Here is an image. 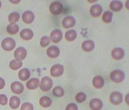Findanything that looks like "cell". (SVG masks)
<instances>
[{
    "label": "cell",
    "mask_w": 129,
    "mask_h": 110,
    "mask_svg": "<svg viewBox=\"0 0 129 110\" xmlns=\"http://www.w3.org/2000/svg\"><path fill=\"white\" fill-rule=\"evenodd\" d=\"M63 5L59 1H54L50 5V12L54 16H57L63 13Z\"/></svg>",
    "instance_id": "4"
},
{
    "label": "cell",
    "mask_w": 129,
    "mask_h": 110,
    "mask_svg": "<svg viewBox=\"0 0 129 110\" xmlns=\"http://www.w3.org/2000/svg\"><path fill=\"white\" fill-rule=\"evenodd\" d=\"M66 110H78V107H77V105H76V104L70 103L67 105Z\"/></svg>",
    "instance_id": "34"
},
{
    "label": "cell",
    "mask_w": 129,
    "mask_h": 110,
    "mask_svg": "<svg viewBox=\"0 0 129 110\" xmlns=\"http://www.w3.org/2000/svg\"><path fill=\"white\" fill-rule=\"evenodd\" d=\"M39 104L42 107L47 108L52 105V100H51V98L49 96H42L39 100Z\"/></svg>",
    "instance_id": "21"
},
{
    "label": "cell",
    "mask_w": 129,
    "mask_h": 110,
    "mask_svg": "<svg viewBox=\"0 0 129 110\" xmlns=\"http://www.w3.org/2000/svg\"><path fill=\"white\" fill-rule=\"evenodd\" d=\"M111 55H112V58L115 60H121L124 57V50L123 48L120 47L114 48L112 53H111Z\"/></svg>",
    "instance_id": "11"
},
{
    "label": "cell",
    "mask_w": 129,
    "mask_h": 110,
    "mask_svg": "<svg viewBox=\"0 0 129 110\" xmlns=\"http://www.w3.org/2000/svg\"><path fill=\"white\" fill-rule=\"evenodd\" d=\"M102 12H103V7L99 4H94L90 8V14L93 17H98L101 16Z\"/></svg>",
    "instance_id": "9"
},
{
    "label": "cell",
    "mask_w": 129,
    "mask_h": 110,
    "mask_svg": "<svg viewBox=\"0 0 129 110\" xmlns=\"http://www.w3.org/2000/svg\"><path fill=\"white\" fill-rule=\"evenodd\" d=\"M1 46L4 50L6 51H11L16 47V41L11 37H7L2 41Z\"/></svg>",
    "instance_id": "3"
},
{
    "label": "cell",
    "mask_w": 129,
    "mask_h": 110,
    "mask_svg": "<svg viewBox=\"0 0 129 110\" xmlns=\"http://www.w3.org/2000/svg\"><path fill=\"white\" fill-rule=\"evenodd\" d=\"M50 38H49L48 37H43L41 39H40V46H42V47H46V46H47L50 44Z\"/></svg>",
    "instance_id": "31"
},
{
    "label": "cell",
    "mask_w": 129,
    "mask_h": 110,
    "mask_svg": "<svg viewBox=\"0 0 129 110\" xmlns=\"http://www.w3.org/2000/svg\"><path fill=\"white\" fill-rule=\"evenodd\" d=\"M112 18H113V13L110 11H106L104 13V15H103V16H102V20L106 24L111 23Z\"/></svg>",
    "instance_id": "27"
},
{
    "label": "cell",
    "mask_w": 129,
    "mask_h": 110,
    "mask_svg": "<svg viewBox=\"0 0 129 110\" xmlns=\"http://www.w3.org/2000/svg\"><path fill=\"white\" fill-rule=\"evenodd\" d=\"M46 55L50 58H56L60 55V49L55 46H49L48 49L46 50Z\"/></svg>",
    "instance_id": "14"
},
{
    "label": "cell",
    "mask_w": 129,
    "mask_h": 110,
    "mask_svg": "<svg viewBox=\"0 0 129 110\" xmlns=\"http://www.w3.org/2000/svg\"><path fill=\"white\" fill-rule=\"evenodd\" d=\"M86 99V95L84 92H79L76 95V100L77 103H83Z\"/></svg>",
    "instance_id": "30"
},
{
    "label": "cell",
    "mask_w": 129,
    "mask_h": 110,
    "mask_svg": "<svg viewBox=\"0 0 129 110\" xmlns=\"http://www.w3.org/2000/svg\"><path fill=\"white\" fill-rule=\"evenodd\" d=\"M21 110H34V106L31 103L25 102L21 105Z\"/></svg>",
    "instance_id": "32"
},
{
    "label": "cell",
    "mask_w": 129,
    "mask_h": 110,
    "mask_svg": "<svg viewBox=\"0 0 129 110\" xmlns=\"http://www.w3.org/2000/svg\"><path fill=\"white\" fill-rule=\"evenodd\" d=\"M19 2L20 1H11V3H13V4H18Z\"/></svg>",
    "instance_id": "36"
},
{
    "label": "cell",
    "mask_w": 129,
    "mask_h": 110,
    "mask_svg": "<svg viewBox=\"0 0 129 110\" xmlns=\"http://www.w3.org/2000/svg\"><path fill=\"white\" fill-rule=\"evenodd\" d=\"M76 25V19L73 16H66L64 19H63L62 25L64 28H71L73 26H75Z\"/></svg>",
    "instance_id": "12"
},
{
    "label": "cell",
    "mask_w": 129,
    "mask_h": 110,
    "mask_svg": "<svg viewBox=\"0 0 129 110\" xmlns=\"http://www.w3.org/2000/svg\"><path fill=\"white\" fill-rule=\"evenodd\" d=\"M26 55H27V52H26V49L25 47L16 48L14 53L16 60H18V61H22V60L25 59L26 58Z\"/></svg>",
    "instance_id": "8"
},
{
    "label": "cell",
    "mask_w": 129,
    "mask_h": 110,
    "mask_svg": "<svg viewBox=\"0 0 129 110\" xmlns=\"http://www.w3.org/2000/svg\"><path fill=\"white\" fill-rule=\"evenodd\" d=\"M20 18V15L17 12H13L8 16V21L10 24H16Z\"/></svg>",
    "instance_id": "26"
},
{
    "label": "cell",
    "mask_w": 129,
    "mask_h": 110,
    "mask_svg": "<svg viewBox=\"0 0 129 110\" xmlns=\"http://www.w3.org/2000/svg\"><path fill=\"white\" fill-rule=\"evenodd\" d=\"M63 73H64V67L60 64L55 65L50 69V75L53 77H58V76H62Z\"/></svg>",
    "instance_id": "5"
},
{
    "label": "cell",
    "mask_w": 129,
    "mask_h": 110,
    "mask_svg": "<svg viewBox=\"0 0 129 110\" xmlns=\"http://www.w3.org/2000/svg\"><path fill=\"white\" fill-rule=\"evenodd\" d=\"M7 31L10 35H16L19 31V26L16 24H10V25H7Z\"/></svg>",
    "instance_id": "25"
},
{
    "label": "cell",
    "mask_w": 129,
    "mask_h": 110,
    "mask_svg": "<svg viewBox=\"0 0 129 110\" xmlns=\"http://www.w3.org/2000/svg\"><path fill=\"white\" fill-rule=\"evenodd\" d=\"M53 87V80L49 76H44L42 78L41 82L39 83V87L42 91L47 92Z\"/></svg>",
    "instance_id": "1"
},
{
    "label": "cell",
    "mask_w": 129,
    "mask_h": 110,
    "mask_svg": "<svg viewBox=\"0 0 129 110\" xmlns=\"http://www.w3.org/2000/svg\"><path fill=\"white\" fill-rule=\"evenodd\" d=\"M52 94L55 96H56V97H62L64 95V90L63 89V87H54L53 93H52Z\"/></svg>",
    "instance_id": "28"
},
{
    "label": "cell",
    "mask_w": 129,
    "mask_h": 110,
    "mask_svg": "<svg viewBox=\"0 0 129 110\" xmlns=\"http://www.w3.org/2000/svg\"><path fill=\"white\" fill-rule=\"evenodd\" d=\"M9 105L12 109H16L20 105V99L16 96H13L9 99Z\"/></svg>",
    "instance_id": "23"
},
{
    "label": "cell",
    "mask_w": 129,
    "mask_h": 110,
    "mask_svg": "<svg viewBox=\"0 0 129 110\" xmlns=\"http://www.w3.org/2000/svg\"><path fill=\"white\" fill-rule=\"evenodd\" d=\"M21 67H22V62L18 61V60L14 59L9 63V67L12 70H17V69H19Z\"/></svg>",
    "instance_id": "29"
},
{
    "label": "cell",
    "mask_w": 129,
    "mask_h": 110,
    "mask_svg": "<svg viewBox=\"0 0 129 110\" xmlns=\"http://www.w3.org/2000/svg\"><path fill=\"white\" fill-rule=\"evenodd\" d=\"M8 102V99H7V96L6 95H0V105H6Z\"/></svg>",
    "instance_id": "33"
},
{
    "label": "cell",
    "mask_w": 129,
    "mask_h": 110,
    "mask_svg": "<svg viewBox=\"0 0 129 110\" xmlns=\"http://www.w3.org/2000/svg\"><path fill=\"white\" fill-rule=\"evenodd\" d=\"M39 83L40 82L38 78H31L30 80H28L27 82H26V87H27L28 89L34 90L38 87Z\"/></svg>",
    "instance_id": "19"
},
{
    "label": "cell",
    "mask_w": 129,
    "mask_h": 110,
    "mask_svg": "<svg viewBox=\"0 0 129 110\" xmlns=\"http://www.w3.org/2000/svg\"><path fill=\"white\" fill-rule=\"evenodd\" d=\"M22 19H23V22L25 24H31L33 21L35 20V15L32 11H25L22 15Z\"/></svg>",
    "instance_id": "13"
},
{
    "label": "cell",
    "mask_w": 129,
    "mask_h": 110,
    "mask_svg": "<svg viewBox=\"0 0 129 110\" xmlns=\"http://www.w3.org/2000/svg\"><path fill=\"white\" fill-rule=\"evenodd\" d=\"M34 37V33L31 29L25 28L20 32V37L24 40H31Z\"/></svg>",
    "instance_id": "16"
},
{
    "label": "cell",
    "mask_w": 129,
    "mask_h": 110,
    "mask_svg": "<svg viewBox=\"0 0 129 110\" xmlns=\"http://www.w3.org/2000/svg\"><path fill=\"white\" fill-rule=\"evenodd\" d=\"M1 6H2V4H1V1H0V8H1Z\"/></svg>",
    "instance_id": "37"
},
{
    "label": "cell",
    "mask_w": 129,
    "mask_h": 110,
    "mask_svg": "<svg viewBox=\"0 0 129 110\" xmlns=\"http://www.w3.org/2000/svg\"><path fill=\"white\" fill-rule=\"evenodd\" d=\"M5 85H6L5 80H4L3 78L0 77V89H2V88H4V87H5Z\"/></svg>",
    "instance_id": "35"
},
{
    "label": "cell",
    "mask_w": 129,
    "mask_h": 110,
    "mask_svg": "<svg viewBox=\"0 0 129 110\" xmlns=\"http://www.w3.org/2000/svg\"><path fill=\"white\" fill-rule=\"evenodd\" d=\"M18 77L20 80L26 81L30 77V71L28 68H23L18 72Z\"/></svg>",
    "instance_id": "20"
},
{
    "label": "cell",
    "mask_w": 129,
    "mask_h": 110,
    "mask_svg": "<svg viewBox=\"0 0 129 110\" xmlns=\"http://www.w3.org/2000/svg\"><path fill=\"white\" fill-rule=\"evenodd\" d=\"M109 99H110L111 104H113V105H117L122 103L123 96L120 92H113V93H111Z\"/></svg>",
    "instance_id": "6"
},
{
    "label": "cell",
    "mask_w": 129,
    "mask_h": 110,
    "mask_svg": "<svg viewBox=\"0 0 129 110\" xmlns=\"http://www.w3.org/2000/svg\"><path fill=\"white\" fill-rule=\"evenodd\" d=\"M50 41L54 42V43H59L63 38V34L62 31L59 29H55L53 30L50 34Z\"/></svg>",
    "instance_id": "7"
},
{
    "label": "cell",
    "mask_w": 129,
    "mask_h": 110,
    "mask_svg": "<svg viewBox=\"0 0 129 110\" xmlns=\"http://www.w3.org/2000/svg\"><path fill=\"white\" fill-rule=\"evenodd\" d=\"M89 106L92 110H101L103 107V102L99 98H93L90 101Z\"/></svg>",
    "instance_id": "15"
},
{
    "label": "cell",
    "mask_w": 129,
    "mask_h": 110,
    "mask_svg": "<svg viewBox=\"0 0 129 110\" xmlns=\"http://www.w3.org/2000/svg\"><path fill=\"white\" fill-rule=\"evenodd\" d=\"M11 91L14 93V94L16 95H19V94H22L24 91V86L23 84H21L20 82H17V81H15L11 84Z\"/></svg>",
    "instance_id": "10"
},
{
    "label": "cell",
    "mask_w": 129,
    "mask_h": 110,
    "mask_svg": "<svg viewBox=\"0 0 129 110\" xmlns=\"http://www.w3.org/2000/svg\"><path fill=\"white\" fill-rule=\"evenodd\" d=\"M125 74L122 70H114L110 74V79L115 83H121L124 81Z\"/></svg>",
    "instance_id": "2"
},
{
    "label": "cell",
    "mask_w": 129,
    "mask_h": 110,
    "mask_svg": "<svg viewBox=\"0 0 129 110\" xmlns=\"http://www.w3.org/2000/svg\"><path fill=\"white\" fill-rule=\"evenodd\" d=\"M92 83H93V86H94L95 88L100 89V88H102V87H104L105 80H104V78L102 77L101 76H96L93 78Z\"/></svg>",
    "instance_id": "17"
},
{
    "label": "cell",
    "mask_w": 129,
    "mask_h": 110,
    "mask_svg": "<svg viewBox=\"0 0 129 110\" xmlns=\"http://www.w3.org/2000/svg\"><path fill=\"white\" fill-rule=\"evenodd\" d=\"M64 37H66V39H67L68 42H72L77 37V33H76L75 30L70 29L64 34Z\"/></svg>",
    "instance_id": "24"
},
{
    "label": "cell",
    "mask_w": 129,
    "mask_h": 110,
    "mask_svg": "<svg viewBox=\"0 0 129 110\" xmlns=\"http://www.w3.org/2000/svg\"><path fill=\"white\" fill-rule=\"evenodd\" d=\"M110 9L114 12H118L123 8V3L121 1H112L110 3Z\"/></svg>",
    "instance_id": "22"
},
{
    "label": "cell",
    "mask_w": 129,
    "mask_h": 110,
    "mask_svg": "<svg viewBox=\"0 0 129 110\" xmlns=\"http://www.w3.org/2000/svg\"><path fill=\"white\" fill-rule=\"evenodd\" d=\"M94 48V43L92 40H85L82 44V49L85 52H91Z\"/></svg>",
    "instance_id": "18"
}]
</instances>
